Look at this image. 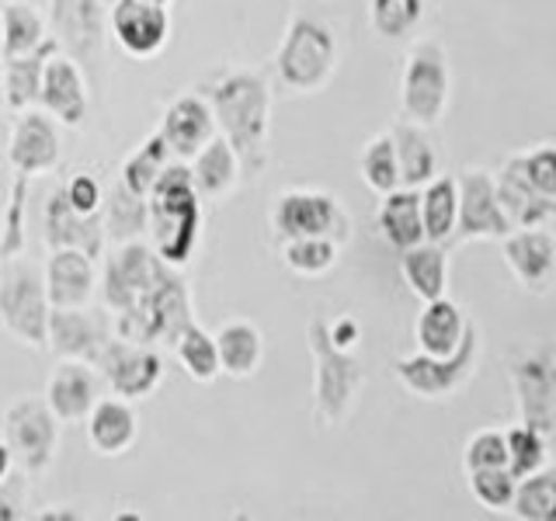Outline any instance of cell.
Segmentation results:
<instances>
[{
	"label": "cell",
	"mask_w": 556,
	"mask_h": 521,
	"mask_svg": "<svg viewBox=\"0 0 556 521\" xmlns=\"http://www.w3.org/2000/svg\"><path fill=\"white\" fill-rule=\"evenodd\" d=\"M494 188H497V202L504 208V216L515 226V230H526V226H546L556 219V208L539 195L532 181L526 178V167H521V153H511L504 167L494 174Z\"/></svg>",
	"instance_id": "d6986e66"
},
{
	"label": "cell",
	"mask_w": 556,
	"mask_h": 521,
	"mask_svg": "<svg viewBox=\"0 0 556 521\" xmlns=\"http://www.w3.org/2000/svg\"><path fill=\"white\" fill-rule=\"evenodd\" d=\"M400 271H404V282L410 285V292L417 300H439L445 295L448 285V257L442 243L421 240L414 247L400 251Z\"/></svg>",
	"instance_id": "f1b7e54d"
},
{
	"label": "cell",
	"mask_w": 556,
	"mask_h": 521,
	"mask_svg": "<svg viewBox=\"0 0 556 521\" xmlns=\"http://www.w3.org/2000/svg\"><path fill=\"white\" fill-rule=\"evenodd\" d=\"M216 355H219V372H230L237 379L251 376L261 365V355H265L261 330L248 320H230L216 334Z\"/></svg>",
	"instance_id": "1f68e13d"
},
{
	"label": "cell",
	"mask_w": 556,
	"mask_h": 521,
	"mask_svg": "<svg viewBox=\"0 0 556 521\" xmlns=\"http://www.w3.org/2000/svg\"><path fill=\"white\" fill-rule=\"evenodd\" d=\"M39 101L46 104L49 115H56L66 126H80L87 115V94H84V77L74 60L49 56L42 69V91Z\"/></svg>",
	"instance_id": "cb8c5ba5"
},
{
	"label": "cell",
	"mask_w": 556,
	"mask_h": 521,
	"mask_svg": "<svg viewBox=\"0 0 556 521\" xmlns=\"http://www.w3.org/2000/svg\"><path fill=\"white\" fill-rule=\"evenodd\" d=\"M52 31L56 42L70 49V56L87 77L101 80L104 60V14L101 0H52Z\"/></svg>",
	"instance_id": "7c38bea8"
},
{
	"label": "cell",
	"mask_w": 556,
	"mask_h": 521,
	"mask_svg": "<svg viewBox=\"0 0 556 521\" xmlns=\"http://www.w3.org/2000/svg\"><path fill=\"white\" fill-rule=\"evenodd\" d=\"M521 167H526V178L532 181V188L556 208V147L543 143L526 150L521 153Z\"/></svg>",
	"instance_id": "bcb514c9"
},
{
	"label": "cell",
	"mask_w": 556,
	"mask_h": 521,
	"mask_svg": "<svg viewBox=\"0 0 556 521\" xmlns=\"http://www.w3.org/2000/svg\"><path fill=\"white\" fill-rule=\"evenodd\" d=\"M459 191V213H456V230H452L448 243L463 240H501L508 237L515 226L504 216L497 202L494 174L486 167H466L456 178Z\"/></svg>",
	"instance_id": "9c48e42d"
},
{
	"label": "cell",
	"mask_w": 556,
	"mask_h": 521,
	"mask_svg": "<svg viewBox=\"0 0 556 521\" xmlns=\"http://www.w3.org/2000/svg\"><path fill=\"white\" fill-rule=\"evenodd\" d=\"M174 352H178L181 365L188 369L191 379H199V382H213L219 376V355H216V338H208L205 330L191 320L178 341H174Z\"/></svg>",
	"instance_id": "8d00e7d4"
},
{
	"label": "cell",
	"mask_w": 556,
	"mask_h": 521,
	"mask_svg": "<svg viewBox=\"0 0 556 521\" xmlns=\"http://www.w3.org/2000/svg\"><path fill=\"white\" fill-rule=\"evenodd\" d=\"M167 143H164V136L156 132V136H150L143 147H139L129 161H126V167H122V185L126 188H132L136 195H150V188L156 185V178L164 174V167H167Z\"/></svg>",
	"instance_id": "f35d334b"
},
{
	"label": "cell",
	"mask_w": 556,
	"mask_h": 521,
	"mask_svg": "<svg viewBox=\"0 0 556 521\" xmlns=\"http://www.w3.org/2000/svg\"><path fill=\"white\" fill-rule=\"evenodd\" d=\"M8 156H11L14 170H22V174L49 170L52 164L60 161V136H56V126H52V122L46 115H39V112L22 115V122L14 126Z\"/></svg>",
	"instance_id": "d4e9b609"
},
{
	"label": "cell",
	"mask_w": 556,
	"mask_h": 521,
	"mask_svg": "<svg viewBox=\"0 0 556 521\" xmlns=\"http://www.w3.org/2000/svg\"><path fill=\"white\" fill-rule=\"evenodd\" d=\"M448 56L439 42H417L407 52L404 80H400V104H404V118L417 126H434L448 109Z\"/></svg>",
	"instance_id": "8992f818"
},
{
	"label": "cell",
	"mask_w": 556,
	"mask_h": 521,
	"mask_svg": "<svg viewBox=\"0 0 556 521\" xmlns=\"http://www.w3.org/2000/svg\"><path fill=\"white\" fill-rule=\"evenodd\" d=\"M0 17H4V56L14 60V56H25V52L39 49L42 46V17L39 11H35L31 4H8L4 11H0Z\"/></svg>",
	"instance_id": "74e56055"
},
{
	"label": "cell",
	"mask_w": 556,
	"mask_h": 521,
	"mask_svg": "<svg viewBox=\"0 0 556 521\" xmlns=\"http://www.w3.org/2000/svg\"><path fill=\"white\" fill-rule=\"evenodd\" d=\"M480 358V327L469 320L463 330V341L452 355H425L417 352L410 358H400L393 365L396 379L404 382V390H410L421 399H448L452 393H459L477 372Z\"/></svg>",
	"instance_id": "5b68a950"
},
{
	"label": "cell",
	"mask_w": 556,
	"mask_h": 521,
	"mask_svg": "<svg viewBox=\"0 0 556 521\" xmlns=\"http://www.w3.org/2000/svg\"><path fill=\"white\" fill-rule=\"evenodd\" d=\"M63 191H66L70 205L80 208V213H98V208H101V188H98V181L91 178V174H77V178L70 181Z\"/></svg>",
	"instance_id": "c3c4849f"
},
{
	"label": "cell",
	"mask_w": 556,
	"mask_h": 521,
	"mask_svg": "<svg viewBox=\"0 0 556 521\" xmlns=\"http://www.w3.org/2000/svg\"><path fill=\"white\" fill-rule=\"evenodd\" d=\"M393 147H396V167H400V188H425L439 174V156H434L431 139L425 126L417 122H396L393 126Z\"/></svg>",
	"instance_id": "83f0119b"
},
{
	"label": "cell",
	"mask_w": 556,
	"mask_h": 521,
	"mask_svg": "<svg viewBox=\"0 0 556 521\" xmlns=\"http://www.w3.org/2000/svg\"><path fill=\"white\" fill-rule=\"evenodd\" d=\"M508 511L521 521H556V469L543 466L521 476Z\"/></svg>",
	"instance_id": "e575fe53"
},
{
	"label": "cell",
	"mask_w": 556,
	"mask_h": 521,
	"mask_svg": "<svg viewBox=\"0 0 556 521\" xmlns=\"http://www.w3.org/2000/svg\"><path fill=\"white\" fill-rule=\"evenodd\" d=\"M4 434H8L11 456L22 462L28 473H39V469H46L52 462L60 424L46 399L28 396V399H17L14 407H8Z\"/></svg>",
	"instance_id": "5bb4252c"
},
{
	"label": "cell",
	"mask_w": 556,
	"mask_h": 521,
	"mask_svg": "<svg viewBox=\"0 0 556 521\" xmlns=\"http://www.w3.org/2000/svg\"><path fill=\"white\" fill-rule=\"evenodd\" d=\"M338 260V240L330 237H295L286 243V265L300 275H324Z\"/></svg>",
	"instance_id": "7bdbcfd3"
},
{
	"label": "cell",
	"mask_w": 556,
	"mask_h": 521,
	"mask_svg": "<svg viewBox=\"0 0 556 521\" xmlns=\"http://www.w3.org/2000/svg\"><path fill=\"white\" fill-rule=\"evenodd\" d=\"M8 469H11V448L0 442V480L8 476Z\"/></svg>",
	"instance_id": "816d5d0a"
},
{
	"label": "cell",
	"mask_w": 556,
	"mask_h": 521,
	"mask_svg": "<svg viewBox=\"0 0 556 521\" xmlns=\"http://www.w3.org/2000/svg\"><path fill=\"white\" fill-rule=\"evenodd\" d=\"M191 181H195V191L199 195H208V199H219L226 191L233 188L237 174H240V161L233 147L226 143V136H213L208 143L191 156Z\"/></svg>",
	"instance_id": "4dcf8cb0"
},
{
	"label": "cell",
	"mask_w": 556,
	"mask_h": 521,
	"mask_svg": "<svg viewBox=\"0 0 556 521\" xmlns=\"http://www.w3.org/2000/svg\"><path fill=\"white\" fill-rule=\"evenodd\" d=\"M456 213H459L456 178H448V174H434V178L421 188L425 240H431V243H448L452 230H456Z\"/></svg>",
	"instance_id": "d6a6232c"
},
{
	"label": "cell",
	"mask_w": 556,
	"mask_h": 521,
	"mask_svg": "<svg viewBox=\"0 0 556 521\" xmlns=\"http://www.w3.org/2000/svg\"><path fill=\"white\" fill-rule=\"evenodd\" d=\"M0 320L25 344L31 347L46 344V323H49L46 278L28 260L11 257L4 275H0Z\"/></svg>",
	"instance_id": "ba28073f"
},
{
	"label": "cell",
	"mask_w": 556,
	"mask_h": 521,
	"mask_svg": "<svg viewBox=\"0 0 556 521\" xmlns=\"http://www.w3.org/2000/svg\"><path fill=\"white\" fill-rule=\"evenodd\" d=\"M275 63L286 87H292V91H317L334 74L338 63L334 35H330L327 25L313 22V17H295Z\"/></svg>",
	"instance_id": "52a82bcc"
},
{
	"label": "cell",
	"mask_w": 556,
	"mask_h": 521,
	"mask_svg": "<svg viewBox=\"0 0 556 521\" xmlns=\"http://www.w3.org/2000/svg\"><path fill=\"white\" fill-rule=\"evenodd\" d=\"M501 254L511 275L532 292H546L556 278V237L543 226H526L501 237Z\"/></svg>",
	"instance_id": "2e32d148"
},
{
	"label": "cell",
	"mask_w": 556,
	"mask_h": 521,
	"mask_svg": "<svg viewBox=\"0 0 556 521\" xmlns=\"http://www.w3.org/2000/svg\"><path fill=\"white\" fill-rule=\"evenodd\" d=\"M425 0H369L372 28L382 39H407L421 25Z\"/></svg>",
	"instance_id": "ab89813d"
},
{
	"label": "cell",
	"mask_w": 556,
	"mask_h": 521,
	"mask_svg": "<svg viewBox=\"0 0 556 521\" xmlns=\"http://www.w3.org/2000/svg\"><path fill=\"white\" fill-rule=\"evenodd\" d=\"M213 115L240 167L257 174L268 161V118L271 98L257 74H230L213 87Z\"/></svg>",
	"instance_id": "6da1fadb"
},
{
	"label": "cell",
	"mask_w": 556,
	"mask_h": 521,
	"mask_svg": "<svg viewBox=\"0 0 556 521\" xmlns=\"http://www.w3.org/2000/svg\"><path fill=\"white\" fill-rule=\"evenodd\" d=\"M147 208H150V233L156 243V254H161L167 265H185L191 251H195L199 223H202L191 167L167 164L161 178H156V185L150 188Z\"/></svg>",
	"instance_id": "7a4b0ae2"
},
{
	"label": "cell",
	"mask_w": 556,
	"mask_h": 521,
	"mask_svg": "<svg viewBox=\"0 0 556 521\" xmlns=\"http://www.w3.org/2000/svg\"><path fill=\"white\" fill-rule=\"evenodd\" d=\"M504 439H508V469H511V476L521 480V476H529V473H535V469L546 466L549 442L535 428L518 421L515 428L504 431Z\"/></svg>",
	"instance_id": "b9f144b4"
},
{
	"label": "cell",
	"mask_w": 556,
	"mask_h": 521,
	"mask_svg": "<svg viewBox=\"0 0 556 521\" xmlns=\"http://www.w3.org/2000/svg\"><path fill=\"white\" fill-rule=\"evenodd\" d=\"M466 317L459 303H452L448 295H439V300H428L421 317L414 323V338L417 347L425 355H452L463 341V330H466Z\"/></svg>",
	"instance_id": "4316f807"
},
{
	"label": "cell",
	"mask_w": 556,
	"mask_h": 521,
	"mask_svg": "<svg viewBox=\"0 0 556 521\" xmlns=\"http://www.w3.org/2000/svg\"><path fill=\"white\" fill-rule=\"evenodd\" d=\"M362 178L376 195H390L393 188H400V167H396V147L393 136H376L362 153Z\"/></svg>",
	"instance_id": "60d3db41"
},
{
	"label": "cell",
	"mask_w": 556,
	"mask_h": 521,
	"mask_svg": "<svg viewBox=\"0 0 556 521\" xmlns=\"http://www.w3.org/2000/svg\"><path fill=\"white\" fill-rule=\"evenodd\" d=\"M271 223L286 240L330 237L341 243L348 240V230H352V223H348L338 199L324 195V191H286L271 208Z\"/></svg>",
	"instance_id": "4fadbf2b"
},
{
	"label": "cell",
	"mask_w": 556,
	"mask_h": 521,
	"mask_svg": "<svg viewBox=\"0 0 556 521\" xmlns=\"http://www.w3.org/2000/svg\"><path fill=\"white\" fill-rule=\"evenodd\" d=\"M515 486H518V476H511L508 466L473 469V473H469V491H473L477 504L486 511H508L511 497H515Z\"/></svg>",
	"instance_id": "ee69618b"
},
{
	"label": "cell",
	"mask_w": 556,
	"mask_h": 521,
	"mask_svg": "<svg viewBox=\"0 0 556 521\" xmlns=\"http://www.w3.org/2000/svg\"><path fill=\"white\" fill-rule=\"evenodd\" d=\"M98 369L104 382L122 396V399H139L147 396L156 382H161V355L153 352L150 344H136V341H104L98 352Z\"/></svg>",
	"instance_id": "9a60e30c"
},
{
	"label": "cell",
	"mask_w": 556,
	"mask_h": 521,
	"mask_svg": "<svg viewBox=\"0 0 556 521\" xmlns=\"http://www.w3.org/2000/svg\"><path fill=\"white\" fill-rule=\"evenodd\" d=\"M0 87H4V69H0Z\"/></svg>",
	"instance_id": "9f6ffc18"
},
{
	"label": "cell",
	"mask_w": 556,
	"mask_h": 521,
	"mask_svg": "<svg viewBox=\"0 0 556 521\" xmlns=\"http://www.w3.org/2000/svg\"><path fill=\"white\" fill-rule=\"evenodd\" d=\"M46 341L63 358L94 361L104 347V327L94 317H87L84 306H49Z\"/></svg>",
	"instance_id": "7402d4cb"
},
{
	"label": "cell",
	"mask_w": 556,
	"mask_h": 521,
	"mask_svg": "<svg viewBox=\"0 0 556 521\" xmlns=\"http://www.w3.org/2000/svg\"><path fill=\"white\" fill-rule=\"evenodd\" d=\"M306 341H309L313 369H317V386H313V396H317V421L324 428H338L348 417V410H352L365 382L362 361L330 341V330L320 317L309 320Z\"/></svg>",
	"instance_id": "3957f363"
},
{
	"label": "cell",
	"mask_w": 556,
	"mask_h": 521,
	"mask_svg": "<svg viewBox=\"0 0 556 521\" xmlns=\"http://www.w3.org/2000/svg\"><path fill=\"white\" fill-rule=\"evenodd\" d=\"M42 521H77L80 514H74V511H46V514H39Z\"/></svg>",
	"instance_id": "f907efd6"
},
{
	"label": "cell",
	"mask_w": 556,
	"mask_h": 521,
	"mask_svg": "<svg viewBox=\"0 0 556 521\" xmlns=\"http://www.w3.org/2000/svg\"><path fill=\"white\" fill-rule=\"evenodd\" d=\"M161 136L170 153H178L181 161H191L216 136V115L199 94H185L167 109Z\"/></svg>",
	"instance_id": "44dd1931"
},
{
	"label": "cell",
	"mask_w": 556,
	"mask_h": 521,
	"mask_svg": "<svg viewBox=\"0 0 556 521\" xmlns=\"http://www.w3.org/2000/svg\"><path fill=\"white\" fill-rule=\"evenodd\" d=\"M101 396V379L87 361L70 358L63 361L49 379V393L46 404L56 414V421H80V417L91 414V407Z\"/></svg>",
	"instance_id": "ffe728a7"
},
{
	"label": "cell",
	"mask_w": 556,
	"mask_h": 521,
	"mask_svg": "<svg viewBox=\"0 0 556 521\" xmlns=\"http://www.w3.org/2000/svg\"><path fill=\"white\" fill-rule=\"evenodd\" d=\"M553 358H556V352H553Z\"/></svg>",
	"instance_id": "6f0895ef"
},
{
	"label": "cell",
	"mask_w": 556,
	"mask_h": 521,
	"mask_svg": "<svg viewBox=\"0 0 556 521\" xmlns=\"http://www.w3.org/2000/svg\"><path fill=\"white\" fill-rule=\"evenodd\" d=\"M49 306H87L94 295V260L84 251L56 247L46 265Z\"/></svg>",
	"instance_id": "603a6c76"
},
{
	"label": "cell",
	"mask_w": 556,
	"mask_h": 521,
	"mask_svg": "<svg viewBox=\"0 0 556 521\" xmlns=\"http://www.w3.org/2000/svg\"><path fill=\"white\" fill-rule=\"evenodd\" d=\"M511 386L521 424L535 428L546 442H556V358L549 352L515 358Z\"/></svg>",
	"instance_id": "30bf717a"
},
{
	"label": "cell",
	"mask_w": 556,
	"mask_h": 521,
	"mask_svg": "<svg viewBox=\"0 0 556 521\" xmlns=\"http://www.w3.org/2000/svg\"><path fill=\"white\" fill-rule=\"evenodd\" d=\"M188 323H191L188 285L164 265L147 300L129 313H118V338L136 344H174Z\"/></svg>",
	"instance_id": "277c9868"
},
{
	"label": "cell",
	"mask_w": 556,
	"mask_h": 521,
	"mask_svg": "<svg viewBox=\"0 0 556 521\" xmlns=\"http://www.w3.org/2000/svg\"><path fill=\"white\" fill-rule=\"evenodd\" d=\"M87 434L101 456H118L136 442V414L126 399H98L87 414Z\"/></svg>",
	"instance_id": "f546056e"
},
{
	"label": "cell",
	"mask_w": 556,
	"mask_h": 521,
	"mask_svg": "<svg viewBox=\"0 0 556 521\" xmlns=\"http://www.w3.org/2000/svg\"><path fill=\"white\" fill-rule=\"evenodd\" d=\"M0 46H4V17H0Z\"/></svg>",
	"instance_id": "db71d44e"
},
{
	"label": "cell",
	"mask_w": 556,
	"mask_h": 521,
	"mask_svg": "<svg viewBox=\"0 0 556 521\" xmlns=\"http://www.w3.org/2000/svg\"><path fill=\"white\" fill-rule=\"evenodd\" d=\"M46 243L52 251L74 247V251H84L91 260L101 257V243H104L101 208L98 213H80V208L70 205L63 188L52 191V199L46 205Z\"/></svg>",
	"instance_id": "ac0fdd59"
},
{
	"label": "cell",
	"mask_w": 556,
	"mask_h": 521,
	"mask_svg": "<svg viewBox=\"0 0 556 521\" xmlns=\"http://www.w3.org/2000/svg\"><path fill=\"white\" fill-rule=\"evenodd\" d=\"M164 271V257L153 254L147 243H122V247L104 260L101 292L104 303L115 313H129L147 300L156 278Z\"/></svg>",
	"instance_id": "8fae6325"
},
{
	"label": "cell",
	"mask_w": 556,
	"mask_h": 521,
	"mask_svg": "<svg viewBox=\"0 0 556 521\" xmlns=\"http://www.w3.org/2000/svg\"><path fill=\"white\" fill-rule=\"evenodd\" d=\"M150 4H161V8H164V4H167V0H150Z\"/></svg>",
	"instance_id": "11a10c76"
},
{
	"label": "cell",
	"mask_w": 556,
	"mask_h": 521,
	"mask_svg": "<svg viewBox=\"0 0 556 521\" xmlns=\"http://www.w3.org/2000/svg\"><path fill=\"white\" fill-rule=\"evenodd\" d=\"M0 521H17V508H11L8 500H0Z\"/></svg>",
	"instance_id": "f5cc1de1"
},
{
	"label": "cell",
	"mask_w": 556,
	"mask_h": 521,
	"mask_svg": "<svg viewBox=\"0 0 556 521\" xmlns=\"http://www.w3.org/2000/svg\"><path fill=\"white\" fill-rule=\"evenodd\" d=\"M463 466H466V473H473V469L508 466V439H504V431L483 428L477 434H469V442L463 448Z\"/></svg>",
	"instance_id": "f6af8a7d"
},
{
	"label": "cell",
	"mask_w": 556,
	"mask_h": 521,
	"mask_svg": "<svg viewBox=\"0 0 556 521\" xmlns=\"http://www.w3.org/2000/svg\"><path fill=\"white\" fill-rule=\"evenodd\" d=\"M379 233L387 237L390 247L407 251L414 243L425 240V223H421V191L417 188H393L390 195L379 202Z\"/></svg>",
	"instance_id": "484cf974"
},
{
	"label": "cell",
	"mask_w": 556,
	"mask_h": 521,
	"mask_svg": "<svg viewBox=\"0 0 556 521\" xmlns=\"http://www.w3.org/2000/svg\"><path fill=\"white\" fill-rule=\"evenodd\" d=\"M112 31L129 56L150 60L164 49L170 22L161 4H150V0H118L112 8Z\"/></svg>",
	"instance_id": "e0dca14e"
},
{
	"label": "cell",
	"mask_w": 556,
	"mask_h": 521,
	"mask_svg": "<svg viewBox=\"0 0 556 521\" xmlns=\"http://www.w3.org/2000/svg\"><path fill=\"white\" fill-rule=\"evenodd\" d=\"M104 230H109L115 240H136L139 233L150 230V208L147 199L136 195L132 188L115 185L109 191V202H104Z\"/></svg>",
	"instance_id": "d590c367"
},
{
	"label": "cell",
	"mask_w": 556,
	"mask_h": 521,
	"mask_svg": "<svg viewBox=\"0 0 556 521\" xmlns=\"http://www.w3.org/2000/svg\"><path fill=\"white\" fill-rule=\"evenodd\" d=\"M25 181H28V174L17 170V178H14V185H11L8 208H4V237H0V257H4V260H11L14 254H22V243H25V233H22Z\"/></svg>",
	"instance_id": "7dc6e473"
},
{
	"label": "cell",
	"mask_w": 556,
	"mask_h": 521,
	"mask_svg": "<svg viewBox=\"0 0 556 521\" xmlns=\"http://www.w3.org/2000/svg\"><path fill=\"white\" fill-rule=\"evenodd\" d=\"M60 49L56 39H49L46 46L25 52V56H14L8 60V69H4V91H8V104L11 109H28V104L39 101V91H42V69L49 63L52 52Z\"/></svg>",
	"instance_id": "836d02e7"
},
{
	"label": "cell",
	"mask_w": 556,
	"mask_h": 521,
	"mask_svg": "<svg viewBox=\"0 0 556 521\" xmlns=\"http://www.w3.org/2000/svg\"><path fill=\"white\" fill-rule=\"evenodd\" d=\"M327 330H330V341H334L338 347H344V352H352L355 341H358V323L352 317H341L334 323H327Z\"/></svg>",
	"instance_id": "681fc988"
}]
</instances>
